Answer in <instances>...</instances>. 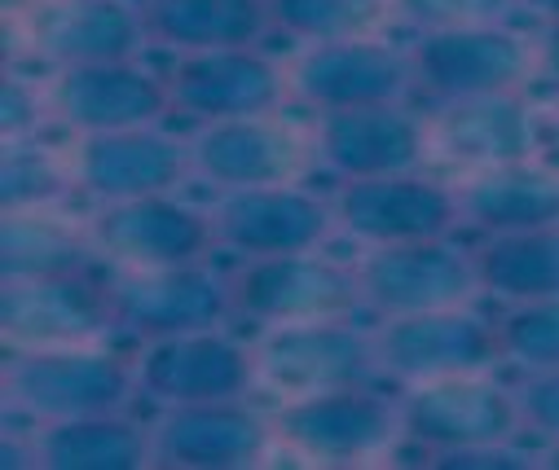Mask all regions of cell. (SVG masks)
I'll return each instance as SVG.
<instances>
[{
	"label": "cell",
	"instance_id": "cell-29",
	"mask_svg": "<svg viewBox=\"0 0 559 470\" xmlns=\"http://www.w3.org/2000/svg\"><path fill=\"white\" fill-rule=\"evenodd\" d=\"M269 5V27L305 45H326V40H361L370 36L392 0H264Z\"/></svg>",
	"mask_w": 559,
	"mask_h": 470
},
{
	"label": "cell",
	"instance_id": "cell-33",
	"mask_svg": "<svg viewBox=\"0 0 559 470\" xmlns=\"http://www.w3.org/2000/svg\"><path fill=\"white\" fill-rule=\"evenodd\" d=\"M45 115H49V93L32 88L23 75L10 71L5 84H0V136H5V145L32 141Z\"/></svg>",
	"mask_w": 559,
	"mask_h": 470
},
{
	"label": "cell",
	"instance_id": "cell-39",
	"mask_svg": "<svg viewBox=\"0 0 559 470\" xmlns=\"http://www.w3.org/2000/svg\"><path fill=\"white\" fill-rule=\"evenodd\" d=\"M555 119H559V101H555Z\"/></svg>",
	"mask_w": 559,
	"mask_h": 470
},
{
	"label": "cell",
	"instance_id": "cell-22",
	"mask_svg": "<svg viewBox=\"0 0 559 470\" xmlns=\"http://www.w3.org/2000/svg\"><path fill=\"white\" fill-rule=\"evenodd\" d=\"M537 119L520 88L441 101L428 119V149L463 168H502L533 159Z\"/></svg>",
	"mask_w": 559,
	"mask_h": 470
},
{
	"label": "cell",
	"instance_id": "cell-15",
	"mask_svg": "<svg viewBox=\"0 0 559 470\" xmlns=\"http://www.w3.org/2000/svg\"><path fill=\"white\" fill-rule=\"evenodd\" d=\"M49 115H58L71 132H119V128H151L173 110L168 80L146 67L128 62H88V67H53Z\"/></svg>",
	"mask_w": 559,
	"mask_h": 470
},
{
	"label": "cell",
	"instance_id": "cell-35",
	"mask_svg": "<svg viewBox=\"0 0 559 470\" xmlns=\"http://www.w3.org/2000/svg\"><path fill=\"white\" fill-rule=\"evenodd\" d=\"M533 71L550 84H559V19L542 23V32L533 36Z\"/></svg>",
	"mask_w": 559,
	"mask_h": 470
},
{
	"label": "cell",
	"instance_id": "cell-7",
	"mask_svg": "<svg viewBox=\"0 0 559 470\" xmlns=\"http://www.w3.org/2000/svg\"><path fill=\"white\" fill-rule=\"evenodd\" d=\"M353 268H357V286H361V308L379 312V317L459 308L480 294L472 251L454 246L450 238L370 246V255H361Z\"/></svg>",
	"mask_w": 559,
	"mask_h": 470
},
{
	"label": "cell",
	"instance_id": "cell-38",
	"mask_svg": "<svg viewBox=\"0 0 559 470\" xmlns=\"http://www.w3.org/2000/svg\"><path fill=\"white\" fill-rule=\"evenodd\" d=\"M542 466H550V470H559V439H550V448L542 453Z\"/></svg>",
	"mask_w": 559,
	"mask_h": 470
},
{
	"label": "cell",
	"instance_id": "cell-8",
	"mask_svg": "<svg viewBox=\"0 0 559 470\" xmlns=\"http://www.w3.org/2000/svg\"><path fill=\"white\" fill-rule=\"evenodd\" d=\"M409 71L418 88H428L441 101L511 93L524 88V80L533 75V40L515 36L507 23L418 32L409 49Z\"/></svg>",
	"mask_w": 559,
	"mask_h": 470
},
{
	"label": "cell",
	"instance_id": "cell-17",
	"mask_svg": "<svg viewBox=\"0 0 559 470\" xmlns=\"http://www.w3.org/2000/svg\"><path fill=\"white\" fill-rule=\"evenodd\" d=\"M273 439V422L242 400L168 405L151 426L155 466L173 470H247L260 466Z\"/></svg>",
	"mask_w": 559,
	"mask_h": 470
},
{
	"label": "cell",
	"instance_id": "cell-14",
	"mask_svg": "<svg viewBox=\"0 0 559 470\" xmlns=\"http://www.w3.org/2000/svg\"><path fill=\"white\" fill-rule=\"evenodd\" d=\"M409 84H414L409 53H396L392 45H379L370 36L305 45L287 62V93L318 115L348 110V106L401 101L409 93Z\"/></svg>",
	"mask_w": 559,
	"mask_h": 470
},
{
	"label": "cell",
	"instance_id": "cell-26",
	"mask_svg": "<svg viewBox=\"0 0 559 470\" xmlns=\"http://www.w3.org/2000/svg\"><path fill=\"white\" fill-rule=\"evenodd\" d=\"M36 457L45 470H142L151 466V431L123 409L40 422Z\"/></svg>",
	"mask_w": 559,
	"mask_h": 470
},
{
	"label": "cell",
	"instance_id": "cell-32",
	"mask_svg": "<svg viewBox=\"0 0 559 470\" xmlns=\"http://www.w3.org/2000/svg\"><path fill=\"white\" fill-rule=\"evenodd\" d=\"M515 10H520V0H392V14H401L418 32L507 23Z\"/></svg>",
	"mask_w": 559,
	"mask_h": 470
},
{
	"label": "cell",
	"instance_id": "cell-24",
	"mask_svg": "<svg viewBox=\"0 0 559 470\" xmlns=\"http://www.w3.org/2000/svg\"><path fill=\"white\" fill-rule=\"evenodd\" d=\"M146 40L177 53L255 49L269 27L264 0H136Z\"/></svg>",
	"mask_w": 559,
	"mask_h": 470
},
{
	"label": "cell",
	"instance_id": "cell-1",
	"mask_svg": "<svg viewBox=\"0 0 559 470\" xmlns=\"http://www.w3.org/2000/svg\"><path fill=\"white\" fill-rule=\"evenodd\" d=\"M0 387H5L10 413H23L32 422H58L123 409L136 391V365L97 344L23 348L5 357Z\"/></svg>",
	"mask_w": 559,
	"mask_h": 470
},
{
	"label": "cell",
	"instance_id": "cell-9",
	"mask_svg": "<svg viewBox=\"0 0 559 470\" xmlns=\"http://www.w3.org/2000/svg\"><path fill=\"white\" fill-rule=\"evenodd\" d=\"M331 207H335V229L366 246L450 238V229L463 220L459 190H450L424 172L344 181L335 190Z\"/></svg>",
	"mask_w": 559,
	"mask_h": 470
},
{
	"label": "cell",
	"instance_id": "cell-27",
	"mask_svg": "<svg viewBox=\"0 0 559 470\" xmlns=\"http://www.w3.org/2000/svg\"><path fill=\"white\" fill-rule=\"evenodd\" d=\"M97 246L88 225L62 220L53 207L36 212H5L0 220V281H40V277H71L88 273Z\"/></svg>",
	"mask_w": 559,
	"mask_h": 470
},
{
	"label": "cell",
	"instance_id": "cell-2",
	"mask_svg": "<svg viewBox=\"0 0 559 470\" xmlns=\"http://www.w3.org/2000/svg\"><path fill=\"white\" fill-rule=\"evenodd\" d=\"M234 317L255 326H292V322H331L353 317L361 308L357 268H344L318 251L260 255L229 273Z\"/></svg>",
	"mask_w": 559,
	"mask_h": 470
},
{
	"label": "cell",
	"instance_id": "cell-4",
	"mask_svg": "<svg viewBox=\"0 0 559 470\" xmlns=\"http://www.w3.org/2000/svg\"><path fill=\"white\" fill-rule=\"evenodd\" d=\"M255 352V383L277 391L283 400L361 387L379 374L374 335L357 330L348 317L331 322H292V326H264Z\"/></svg>",
	"mask_w": 559,
	"mask_h": 470
},
{
	"label": "cell",
	"instance_id": "cell-5",
	"mask_svg": "<svg viewBox=\"0 0 559 470\" xmlns=\"http://www.w3.org/2000/svg\"><path fill=\"white\" fill-rule=\"evenodd\" d=\"M273 439L326 466H361L383 453H392L401 435V409L388 405L379 391L361 387H335L300 400H283L273 418Z\"/></svg>",
	"mask_w": 559,
	"mask_h": 470
},
{
	"label": "cell",
	"instance_id": "cell-37",
	"mask_svg": "<svg viewBox=\"0 0 559 470\" xmlns=\"http://www.w3.org/2000/svg\"><path fill=\"white\" fill-rule=\"evenodd\" d=\"M520 10L537 14L542 23H550V19H559V0H520Z\"/></svg>",
	"mask_w": 559,
	"mask_h": 470
},
{
	"label": "cell",
	"instance_id": "cell-25",
	"mask_svg": "<svg viewBox=\"0 0 559 470\" xmlns=\"http://www.w3.org/2000/svg\"><path fill=\"white\" fill-rule=\"evenodd\" d=\"M463 220L480 225L485 233H520V229H550L559 225V172L537 164H502L476 168L459 185Z\"/></svg>",
	"mask_w": 559,
	"mask_h": 470
},
{
	"label": "cell",
	"instance_id": "cell-28",
	"mask_svg": "<svg viewBox=\"0 0 559 470\" xmlns=\"http://www.w3.org/2000/svg\"><path fill=\"white\" fill-rule=\"evenodd\" d=\"M480 290L507 303L559 299V225L550 229H520V233H489L476 251Z\"/></svg>",
	"mask_w": 559,
	"mask_h": 470
},
{
	"label": "cell",
	"instance_id": "cell-11",
	"mask_svg": "<svg viewBox=\"0 0 559 470\" xmlns=\"http://www.w3.org/2000/svg\"><path fill=\"white\" fill-rule=\"evenodd\" d=\"M88 238L102 260L119 268H168V264H203L216 246L212 212L177 203L173 194L119 198L102 203L88 220Z\"/></svg>",
	"mask_w": 559,
	"mask_h": 470
},
{
	"label": "cell",
	"instance_id": "cell-31",
	"mask_svg": "<svg viewBox=\"0 0 559 470\" xmlns=\"http://www.w3.org/2000/svg\"><path fill=\"white\" fill-rule=\"evenodd\" d=\"M498 326V348L524 370H559V299L511 303Z\"/></svg>",
	"mask_w": 559,
	"mask_h": 470
},
{
	"label": "cell",
	"instance_id": "cell-30",
	"mask_svg": "<svg viewBox=\"0 0 559 470\" xmlns=\"http://www.w3.org/2000/svg\"><path fill=\"white\" fill-rule=\"evenodd\" d=\"M71 181H75L71 164H62L45 145H36V136L5 145V164H0V212L58 207Z\"/></svg>",
	"mask_w": 559,
	"mask_h": 470
},
{
	"label": "cell",
	"instance_id": "cell-16",
	"mask_svg": "<svg viewBox=\"0 0 559 470\" xmlns=\"http://www.w3.org/2000/svg\"><path fill=\"white\" fill-rule=\"evenodd\" d=\"M177 115L199 123L251 119L273 115L287 93V67H277L260 49H212V53H181L177 67L164 75Z\"/></svg>",
	"mask_w": 559,
	"mask_h": 470
},
{
	"label": "cell",
	"instance_id": "cell-36",
	"mask_svg": "<svg viewBox=\"0 0 559 470\" xmlns=\"http://www.w3.org/2000/svg\"><path fill=\"white\" fill-rule=\"evenodd\" d=\"M0 466H40L36 435L32 439H19L14 431H5V439H0Z\"/></svg>",
	"mask_w": 559,
	"mask_h": 470
},
{
	"label": "cell",
	"instance_id": "cell-6",
	"mask_svg": "<svg viewBox=\"0 0 559 470\" xmlns=\"http://www.w3.org/2000/svg\"><path fill=\"white\" fill-rule=\"evenodd\" d=\"M115 326L151 339L221 330L229 308V277H216L203 264H168V268H119L106 281Z\"/></svg>",
	"mask_w": 559,
	"mask_h": 470
},
{
	"label": "cell",
	"instance_id": "cell-19",
	"mask_svg": "<svg viewBox=\"0 0 559 470\" xmlns=\"http://www.w3.org/2000/svg\"><path fill=\"white\" fill-rule=\"evenodd\" d=\"M313 154V141H305L292 123L273 115L251 119H225L203 123L190 141V168L216 185L229 190H255V185H292Z\"/></svg>",
	"mask_w": 559,
	"mask_h": 470
},
{
	"label": "cell",
	"instance_id": "cell-20",
	"mask_svg": "<svg viewBox=\"0 0 559 470\" xmlns=\"http://www.w3.org/2000/svg\"><path fill=\"white\" fill-rule=\"evenodd\" d=\"M212 229L216 246H229L242 260L318 251L335 229V207L300 185L229 190L212 207Z\"/></svg>",
	"mask_w": 559,
	"mask_h": 470
},
{
	"label": "cell",
	"instance_id": "cell-13",
	"mask_svg": "<svg viewBox=\"0 0 559 470\" xmlns=\"http://www.w3.org/2000/svg\"><path fill=\"white\" fill-rule=\"evenodd\" d=\"M255 387V352L221 330L151 339L136 357V391L155 405L242 400Z\"/></svg>",
	"mask_w": 559,
	"mask_h": 470
},
{
	"label": "cell",
	"instance_id": "cell-10",
	"mask_svg": "<svg viewBox=\"0 0 559 470\" xmlns=\"http://www.w3.org/2000/svg\"><path fill=\"white\" fill-rule=\"evenodd\" d=\"M374 357L383 374L401 383H424V378L489 370L502 357V348H498V326L485 322L467 303H459V308L383 317L374 330Z\"/></svg>",
	"mask_w": 559,
	"mask_h": 470
},
{
	"label": "cell",
	"instance_id": "cell-21",
	"mask_svg": "<svg viewBox=\"0 0 559 470\" xmlns=\"http://www.w3.org/2000/svg\"><path fill=\"white\" fill-rule=\"evenodd\" d=\"M71 172L102 203L173 194L181 185V177L190 172V145L168 136L159 123L88 132V136H80V145L71 154Z\"/></svg>",
	"mask_w": 559,
	"mask_h": 470
},
{
	"label": "cell",
	"instance_id": "cell-23",
	"mask_svg": "<svg viewBox=\"0 0 559 470\" xmlns=\"http://www.w3.org/2000/svg\"><path fill=\"white\" fill-rule=\"evenodd\" d=\"M23 36L49 67L128 62L146 45L142 14L123 0H36Z\"/></svg>",
	"mask_w": 559,
	"mask_h": 470
},
{
	"label": "cell",
	"instance_id": "cell-12",
	"mask_svg": "<svg viewBox=\"0 0 559 470\" xmlns=\"http://www.w3.org/2000/svg\"><path fill=\"white\" fill-rule=\"evenodd\" d=\"M428 154V119L401 101L322 110L313 123V159L340 181L418 172Z\"/></svg>",
	"mask_w": 559,
	"mask_h": 470
},
{
	"label": "cell",
	"instance_id": "cell-34",
	"mask_svg": "<svg viewBox=\"0 0 559 470\" xmlns=\"http://www.w3.org/2000/svg\"><path fill=\"white\" fill-rule=\"evenodd\" d=\"M515 400H520V418L528 431L559 439V370H528Z\"/></svg>",
	"mask_w": 559,
	"mask_h": 470
},
{
	"label": "cell",
	"instance_id": "cell-18",
	"mask_svg": "<svg viewBox=\"0 0 559 470\" xmlns=\"http://www.w3.org/2000/svg\"><path fill=\"white\" fill-rule=\"evenodd\" d=\"M0 330H5L10 352L97 344L106 330H115L106 281H93L88 273L5 281V290H0Z\"/></svg>",
	"mask_w": 559,
	"mask_h": 470
},
{
	"label": "cell",
	"instance_id": "cell-3",
	"mask_svg": "<svg viewBox=\"0 0 559 470\" xmlns=\"http://www.w3.org/2000/svg\"><path fill=\"white\" fill-rule=\"evenodd\" d=\"M396 409H401V435H409L432 457L511 444L524 426L515 391L493 383L485 370L409 383Z\"/></svg>",
	"mask_w": 559,
	"mask_h": 470
}]
</instances>
